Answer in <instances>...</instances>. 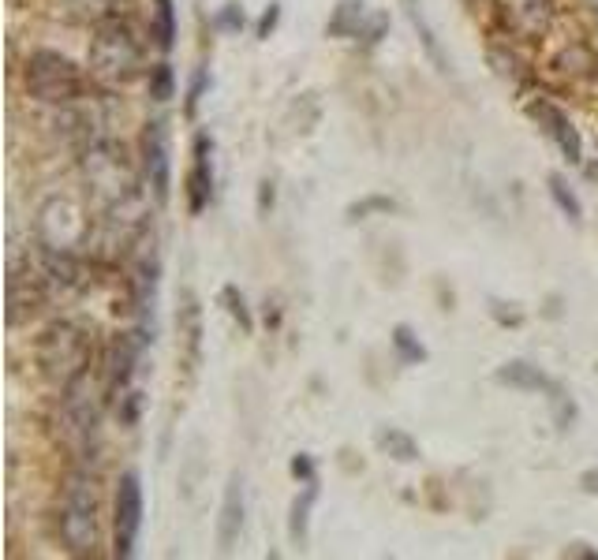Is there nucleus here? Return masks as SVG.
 <instances>
[{
	"label": "nucleus",
	"instance_id": "473e14b6",
	"mask_svg": "<svg viewBox=\"0 0 598 560\" xmlns=\"http://www.w3.org/2000/svg\"><path fill=\"white\" fill-rule=\"evenodd\" d=\"M113 407H116V419H120V426H128V430H131V426L139 422V415H143V396H139L135 389H128Z\"/></svg>",
	"mask_w": 598,
	"mask_h": 560
},
{
	"label": "nucleus",
	"instance_id": "423d86ee",
	"mask_svg": "<svg viewBox=\"0 0 598 560\" xmlns=\"http://www.w3.org/2000/svg\"><path fill=\"white\" fill-rule=\"evenodd\" d=\"M57 422L64 445L72 448V456L86 467L101 448V400L94 385H90V374L60 389Z\"/></svg>",
	"mask_w": 598,
	"mask_h": 560
},
{
	"label": "nucleus",
	"instance_id": "f704fd0d",
	"mask_svg": "<svg viewBox=\"0 0 598 560\" xmlns=\"http://www.w3.org/2000/svg\"><path fill=\"white\" fill-rule=\"evenodd\" d=\"M385 30H389V15H385V12L367 15V23H363V30H359V38H363V45H367V49H374V45L385 38Z\"/></svg>",
	"mask_w": 598,
	"mask_h": 560
},
{
	"label": "nucleus",
	"instance_id": "2eb2a0df",
	"mask_svg": "<svg viewBox=\"0 0 598 560\" xmlns=\"http://www.w3.org/2000/svg\"><path fill=\"white\" fill-rule=\"evenodd\" d=\"M214 202V139L199 131L191 142V172H187V210L199 217Z\"/></svg>",
	"mask_w": 598,
	"mask_h": 560
},
{
	"label": "nucleus",
	"instance_id": "7ed1b4c3",
	"mask_svg": "<svg viewBox=\"0 0 598 560\" xmlns=\"http://www.w3.org/2000/svg\"><path fill=\"white\" fill-rule=\"evenodd\" d=\"M94 363V336L86 325H79L75 318H57L49 322L34 340V366L49 385H72L75 378L90 374Z\"/></svg>",
	"mask_w": 598,
	"mask_h": 560
},
{
	"label": "nucleus",
	"instance_id": "58836bf2",
	"mask_svg": "<svg viewBox=\"0 0 598 560\" xmlns=\"http://www.w3.org/2000/svg\"><path fill=\"white\" fill-rule=\"evenodd\" d=\"M270 210H273V183L262 180V183H258V213L266 217Z\"/></svg>",
	"mask_w": 598,
	"mask_h": 560
},
{
	"label": "nucleus",
	"instance_id": "f257e3e1",
	"mask_svg": "<svg viewBox=\"0 0 598 560\" xmlns=\"http://www.w3.org/2000/svg\"><path fill=\"white\" fill-rule=\"evenodd\" d=\"M79 172H83V183L98 213L120 210V206L143 198L139 191L143 168H135L124 142H116L113 135H98L94 142H86L79 150Z\"/></svg>",
	"mask_w": 598,
	"mask_h": 560
},
{
	"label": "nucleus",
	"instance_id": "9d476101",
	"mask_svg": "<svg viewBox=\"0 0 598 560\" xmlns=\"http://www.w3.org/2000/svg\"><path fill=\"white\" fill-rule=\"evenodd\" d=\"M139 168H143L146 191L154 195L157 206H169L172 198V150H169V127L165 120H150L139 139Z\"/></svg>",
	"mask_w": 598,
	"mask_h": 560
},
{
	"label": "nucleus",
	"instance_id": "0eeeda50",
	"mask_svg": "<svg viewBox=\"0 0 598 560\" xmlns=\"http://www.w3.org/2000/svg\"><path fill=\"white\" fill-rule=\"evenodd\" d=\"M34 236H38V247L83 254V247H90V239H94V221L86 217V210L75 198L53 195L45 198L42 210H38Z\"/></svg>",
	"mask_w": 598,
	"mask_h": 560
},
{
	"label": "nucleus",
	"instance_id": "bb28decb",
	"mask_svg": "<svg viewBox=\"0 0 598 560\" xmlns=\"http://www.w3.org/2000/svg\"><path fill=\"white\" fill-rule=\"evenodd\" d=\"M389 344H393V351H397V359L404 366L427 363V348H423V340L412 333V325H397V329L389 333Z\"/></svg>",
	"mask_w": 598,
	"mask_h": 560
},
{
	"label": "nucleus",
	"instance_id": "4be33fe9",
	"mask_svg": "<svg viewBox=\"0 0 598 560\" xmlns=\"http://www.w3.org/2000/svg\"><path fill=\"white\" fill-rule=\"evenodd\" d=\"M367 23V4L363 0H341L326 23V38H359Z\"/></svg>",
	"mask_w": 598,
	"mask_h": 560
},
{
	"label": "nucleus",
	"instance_id": "e433bc0d",
	"mask_svg": "<svg viewBox=\"0 0 598 560\" xmlns=\"http://www.w3.org/2000/svg\"><path fill=\"white\" fill-rule=\"evenodd\" d=\"M490 314H494V322L498 325H513V329L524 322V314H520L513 303H498V299H490Z\"/></svg>",
	"mask_w": 598,
	"mask_h": 560
},
{
	"label": "nucleus",
	"instance_id": "6e6552de",
	"mask_svg": "<svg viewBox=\"0 0 598 560\" xmlns=\"http://www.w3.org/2000/svg\"><path fill=\"white\" fill-rule=\"evenodd\" d=\"M494 30L516 45L546 42L557 27V0H490Z\"/></svg>",
	"mask_w": 598,
	"mask_h": 560
},
{
	"label": "nucleus",
	"instance_id": "39448f33",
	"mask_svg": "<svg viewBox=\"0 0 598 560\" xmlns=\"http://www.w3.org/2000/svg\"><path fill=\"white\" fill-rule=\"evenodd\" d=\"M23 90L45 109L75 105L86 98V71L60 49H30L23 60Z\"/></svg>",
	"mask_w": 598,
	"mask_h": 560
},
{
	"label": "nucleus",
	"instance_id": "20e7f679",
	"mask_svg": "<svg viewBox=\"0 0 598 560\" xmlns=\"http://www.w3.org/2000/svg\"><path fill=\"white\" fill-rule=\"evenodd\" d=\"M57 538L72 557H94L101 546L98 527V486L86 467H75L60 486L57 504Z\"/></svg>",
	"mask_w": 598,
	"mask_h": 560
},
{
	"label": "nucleus",
	"instance_id": "c9c22d12",
	"mask_svg": "<svg viewBox=\"0 0 598 560\" xmlns=\"http://www.w3.org/2000/svg\"><path fill=\"white\" fill-rule=\"evenodd\" d=\"M281 27V4L273 0V4H266V12L258 15V23H255V38L258 42H266L273 30Z\"/></svg>",
	"mask_w": 598,
	"mask_h": 560
},
{
	"label": "nucleus",
	"instance_id": "412c9836",
	"mask_svg": "<svg viewBox=\"0 0 598 560\" xmlns=\"http://www.w3.org/2000/svg\"><path fill=\"white\" fill-rule=\"evenodd\" d=\"M64 4V12L79 19V23H109V19H120L124 8H128L131 0H60Z\"/></svg>",
	"mask_w": 598,
	"mask_h": 560
},
{
	"label": "nucleus",
	"instance_id": "c756f323",
	"mask_svg": "<svg viewBox=\"0 0 598 560\" xmlns=\"http://www.w3.org/2000/svg\"><path fill=\"white\" fill-rule=\"evenodd\" d=\"M393 210H397V202L389 195H367L348 206V221H363V217H371V213H393Z\"/></svg>",
	"mask_w": 598,
	"mask_h": 560
},
{
	"label": "nucleus",
	"instance_id": "c85d7f7f",
	"mask_svg": "<svg viewBox=\"0 0 598 560\" xmlns=\"http://www.w3.org/2000/svg\"><path fill=\"white\" fill-rule=\"evenodd\" d=\"M221 307H225V314L240 325L243 333L247 336L255 333V314H251V307H247V295H243L236 284H225V288H221Z\"/></svg>",
	"mask_w": 598,
	"mask_h": 560
},
{
	"label": "nucleus",
	"instance_id": "72a5a7b5",
	"mask_svg": "<svg viewBox=\"0 0 598 560\" xmlns=\"http://www.w3.org/2000/svg\"><path fill=\"white\" fill-rule=\"evenodd\" d=\"M214 27L221 30V34H240V30L247 27V15H243L240 4H225V8L217 12Z\"/></svg>",
	"mask_w": 598,
	"mask_h": 560
},
{
	"label": "nucleus",
	"instance_id": "5701e85b",
	"mask_svg": "<svg viewBox=\"0 0 598 560\" xmlns=\"http://www.w3.org/2000/svg\"><path fill=\"white\" fill-rule=\"evenodd\" d=\"M374 445L382 448L385 456H393L397 463L419 460V441H415L408 430H400V426H382V430L374 434Z\"/></svg>",
	"mask_w": 598,
	"mask_h": 560
},
{
	"label": "nucleus",
	"instance_id": "dca6fc26",
	"mask_svg": "<svg viewBox=\"0 0 598 560\" xmlns=\"http://www.w3.org/2000/svg\"><path fill=\"white\" fill-rule=\"evenodd\" d=\"M243 516H247V501H243V478L232 475L221 497V516H217V546L221 553H232L243 534Z\"/></svg>",
	"mask_w": 598,
	"mask_h": 560
},
{
	"label": "nucleus",
	"instance_id": "cd10ccee",
	"mask_svg": "<svg viewBox=\"0 0 598 560\" xmlns=\"http://www.w3.org/2000/svg\"><path fill=\"white\" fill-rule=\"evenodd\" d=\"M146 86H150V101H157V105L172 101L176 98V68H172L169 60L150 64V71H146Z\"/></svg>",
	"mask_w": 598,
	"mask_h": 560
},
{
	"label": "nucleus",
	"instance_id": "9b49d317",
	"mask_svg": "<svg viewBox=\"0 0 598 560\" xmlns=\"http://www.w3.org/2000/svg\"><path fill=\"white\" fill-rule=\"evenodd\" d=\"M146 344L139 340L135 329L128 333H116L109 344H105V355H101V396L116 404L124 392L131 389V381H135V366L143 359Z\"/></svg>",
	"mask_w": 598,
	"mask_h": 560
},
{
	"label": "nucleus",
	"instance_id": "6ab92c4d",
	"mask_svg": "<svg viewBox=\"0 0 598 560\" xmlns=\"http://www.w3.org/2000/svg\"><path fill=\"white\" fill-rule=\"evenodd\" d=\"M150 38L161 53H172L176 49V38H180V15H176V0H154L150 8Z\"/></svg>",
	"mask_w": 598,
	"mask_h": 560
},
{
	"label": "nucleus",
	"instance_id": "b1692460",
	"mask_svg": "<svg viewBox=\"0 0 598 560\" xmlns=\"http://www.w3.org/2000/svg\"><path fill=\"white\" fill-rule=\"evenodd\" d=\"M318 501V482H303V493L292 501V516H288V538L303 546L307 534H311V508Z\"/></svg>",
	"mask_w": 598,
	"mask_h": 560
},
{
	"label": "nucleus",
	"instance_id": "4468645a",
	"mask_svg": "<svg viewBox=\"0 0 598 560\" xmlns=\"http://www.w3.org/2000/svg\"><path fill=\"white\" fill-rule=\"evenodd\" d=\"M546 68H550V75H554V79H561L565 86H587L598 75L595 45L584 42V38H565V42H561L554 53H550Z\"/></svg>",
	"mask_w": 598,
	"mask_h": 560
},
{
	"label": "nucleus",
	"instance_id": "aec40b11",
	"mask_svg": "<svg viewBox=\"0 0 598 560\" xmlns=\"http://www.w3.org/2000/svg\"><path fill=\"white\" fill-rule=\"evenodd\" d=\"M486 56H490V64H494V71H498L501 79H509V83H524V79H531V68H527V60L520 53H516V42H509V38H494L490 42V49H486Z\"/></svg>",
	"mask_w": 598,
	"mask_h": 560
},
{
	"label": "nucleus",
	"instance_id": "1a4fd4ad",
	"mask_svg": "<svg viewBox=\"0 0 598 560\" xmlns=\"http://www.w3.org/2000/svg\"><path fill=\"white\" fill-rule=\"evenodd\" d=\"M143 519H146V501H143L139 471H124L120 482H116V497H113V557L120 560L135 557L139 534H143Z\"/></svg>",
	"mask_w": 598,
	"mask_h": 560
},
{
	"label": "nucleus",
	"instance_id": "4c0bfd02",
	"mask_svg": "<svg viewBox=\"0 0 598 560\" xmlns=\"http://www.w3.org/2000/svg\"><path fill=\"white\" fill-rule=\"evenodd\" d=\"M292 475L299 478V482H318V471H314V460L307 456V452H299V456H292Z\"/></svg>",
	"mask_w": 598,
	"mask_h": 560
},
{
	"label": "nucleus",
	"instance_id": "a19ab883",
	"mask_svg": "<svg viewBox=\"0 0 598 560\" xmlns=\"http://www.w3.org/2000/svg\"><path fill=\"white\" fill-rule=\"evenodd\" d=\"M565 557H598V549H587L584 542H576V546L565 549Z\"/></svg>",
	"mask_w": 598,
	"mask_h": 560
},
{
	"label": "nucleus",
	"instance_id": "a211bd4d",
	"mask_svg": "<svg viewBox=\"0 0 598 560\" xmlns=\"http://www.w3.org/2000/svg\"><path fill=\"white\" fill-rule=\"evenodd\" d=\"M400 4H404V15H408V23H412L415 38H419V45H423L427 60L445 75V71H449V56H445L442 42H438V34H434V27H430L427 12H423V4H419V0H400Z\"/></svg>",
	"mask_w": 598,
	"mask_h": 560
},
{
	"label": "nucleus",
	"instance_id": "7c9ffc66",
	"mask_svg": "<svg viewBox=\"0 0 598 560\" xmlns=\"http://www.w3.org/2000/svg\"><path fill=\"white\" fill-rule=\"evenodd\" d=\"M206 90H210V71L199 68L195 75H191V86H187V98H184L187 120H195V116H199V105H202V98H206Z\"/></svg>",
	"mask_w": 598,
	"mask_h": 560
},
{
	"label": "nucleus",
	"instance_id": "ea45409f",
	"mask_svg": "<svg viewBox=\"0 0 598 560\" xmlns=\"http://www.w3.org/2000/svg\"><path fill=\"white\" fill-rule=\"evenodd\" d=\"M580 490L598 493V467H595V471H584V475H580Z\"/></svg>",
	"mask_w": 598,
	"mask_h": 560
},
{
	"label": "nucleus",
	"instance_id": "ddd939ff",
	"mask_svg": "<svg viewBox=\"0 0 598 560\" xmlns=\"http://www.w3.org/2000/svg\"><path fill=\"white\" fill-rule=\"evenodd\" d=\"M527 112H531V120L542 127V135L554 142L569 165H584V139H580L576 124L569 120V112L561 109V105H554L550 98H531L527 101Z\"/></svg>",
	"mask_w": 598,
	"mask_h": 560
},
{
	"label": "nucleus",
	"instance_id": "f8f14e48",
	"mask_svg": "<svg viewBox=\"0 0 598 560\" xmlns=\"http://www.w3.org/2000/svg\"><path fill=\"white\" fill-rule=\"evenodd\" d=\"M53 292L45 273L38 269V262H12L8 269V325L30 322L42 310L45 295Z\"/></svg>",
	"mask_w": 598,
	"mask_h": 560
},
{
	"label": "nucleus",
	"instance_id": "393cba45",
	"mask_svg": "<svg viewBox=\"0 0 598 560\" xmlns=\"http://www.w3.org/2000/svg\"><path fill=\"white\" fill-rule=\"evenodd\" d=\"M180 333H184V344H187V359L191 363H199L202 355V310H199V299L187 292L184 295V307H180Z\"/></svg>",
	"mask_w": 598,
	"mask_h": 560
},
{
	"label": "nucleus",
	"instance_id": "f03ea898",
	"mask_svg": "<svg viewBox=\"0 0 598 560\" xmlns=\"http://www.w3.org/2000/svg\"><path fill=\"white\" fill-rule=\"evenodd\" d=\"M86 68H90V79H98L101 86H128L150 71L146 68L143 38L135 34V27H131L124 15L94 27Z\"/></svg>",
	"mask_w": 598,
	"mask_h": 560
},
{
	"label": "nucleus",
	"instance_id": "2f4dec72",
	"mask_svg": "<svg viewBox=\"0 0 598 560\" xmlns=\"http://www.w3.org/2000/svg\"><path fill=\"white\" fill-rule=\"evenodd\" d=\"M550 400V407H554V422L557 430H572V422H576V404H572V396L565 389H557L546 396Z\"/></svg>",
	"mask_w": 598,
	"mask_h": 560
},
{
	"label": "nucleus",
	"instance_id": "f3484780",
	"mask_svg": "<svg viewBox=\"0 0 598 560\" xmlns=\"http://www.w3.org/2000/svg\"><path fill=\"white\" fill-rule=\"evenodd\" d=\"M494 381H498V385H509V389H520V392H542V396H550V392L561 389L546 370H539V366L527 363V359H509V363H501L498 370H494Z\"/></svg>",
	"mask_w": 598,
	"mask_h": 560
},
{
	"label": "nucleus",
	"instance_id": "a878e982",
	"mask_svg": "<svg viewBox=\"0 0 598 560\" xmlns=\"http://www.w3.org/2000/svg\"><path fill=\"white\" fill-rule=\"evenodd\" d=\"M546 191H550V198H554V206L565 217H569L572 224L584 221V202H580V195L569 187V180L561 176V172H550V180H546Z\"/></svg>",
	"mask_w": 598,
	"mask_h": 560
}]
</instances>
